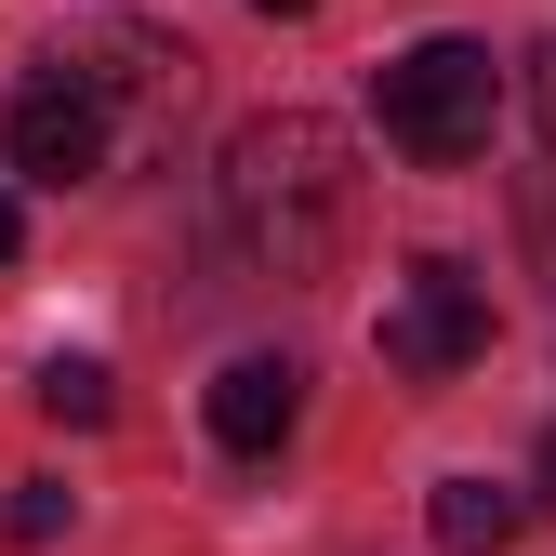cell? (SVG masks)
Masks as SVG:
<instances>
[{
  "label": "cell",
  "mask_w": 556,
  "mask_h": 556,
  "mask_svg": "<svg viewBox=\"0 0 556 556\" xmlns=\"http://www.w3.org/2000/svg\"><path fill=\"white\" fill-rule=\"evenodd\" d=\"M226 226L265 278H331L358 239V147L318 106H265L226 132Z\"/></svg>",
  "instance_id": "cell-1"
},
{
  "label": "cell",
  "mask_w": 556,
  "mask_h": 556,
  "mask_svg": "<svg viewBox=\"0 0 556 556\" xmlns=\"http://www.w3.org/2000/svg\"><path fill=\"white\" fill-rule=\"evenodd\" d=\"M371 119H384V147L397 160H425V173H464L477 147H491V119H504V66L491 40H410L384 80H371Z\"/></svg>",
  "instance_id": "cell-2"
},
{
  "label": "cell",
  "mask_w": 556,
  "mask_h": 556,
  "mask_svg": "<svg viewBox=\"0 0 556 556\" xmlns=\"http://www.w3.org/2000/svg\"><path fill=\"white\" fill-rule=\"evenodd\" d=\"M371 344H384L397 384H451V371L491 358V292H477L451 252H410L397 292H384V318H371Z\"/></svg>",
  "instance_id": "cell-3"
},
{
  "label": "cell",
  "mask_w": 556,
  "mask_h": 556,
  "mask_svg": "<svg viewBox=\"0 0 556 556\" xmlns=\"http://www.w3.org/2000/svg\"><path fill=\"white\" fill-rule=\"evenodd\" d=\"M0 160H14L27 186H93V173L119 160V106H106L93 80H66V66L40 53V80H14V93H0Z\"/></svg>",
  "instance_id": "cell-4"
},
{
  "label": "cell",
  "mask_w": 556,
  "mask_h": 556,
  "mask_svg": "<svg viewBox=\"0 0 556 556\" xmlns=\"http://www.w3.org/2000/svg\"><path fill=\"white\" fill-rule=\"evenodd\" d=\"M53 66H66V80H93L119 119H173V106H186V40L132 27V14H80V27L53 40Z\"/></svg>",
  "instance_id": "cell-5"
},
{
  "label": "cell",
  "mask_w": 556,
  "mask_h": 556,
  "mask_svg": "<svg viewBox=\"0 0 556 556\" xmlns=\"http://www.w3.org/2000/svg\"><path fill=\"white\" fill-rule=\"evenodd\" d=\"M199 425H213V451L265 464L278 438L305 425V358H278V344H252V358H226V371H213V397H199Z\"/></svg>",
  "instance_id": "cell-6"
},
{
  "label": "cell",
  "mask_w": 556,
  "mask_h": 556,
  "mask_svg": "<svg viewBox=\"0 0 556 556\" xmlns=\"http://www.w3.org/2000/svg\"><path fill=\"white\" fill-rule=\"evenodd\" d=\"M425 530H438V556H504V543L530 530V504L504 491V477H438V504H425Z\"/></svg>",
  "instance_id": "cell-7"
},
{
  "label": "cell",
  "mask_w": 556,
  "mask_h": 556,
  "mask_svg": "<svg viewBox=\"0 0 556 556\" xmlns=\"http://www.w3.org/2000/svg\"><path fill=\"white\" fill-rule=\"evenodd\" d=\"M53 425H106L119 410V384H106V358H40V384H27Z\"/></svg>",
  "instance_id": "cell-8"
},
{
  "label": "cell",
  "mask_w": 556,
  "mask_h": 556,
  "mask_svg": "<svg viewBox=\"0 0 556 556\" xmlns=\"http://www.w3.org/2000/svg\"><path fill=\"white\" fill-rule=\"evenodd\" d=\"M0 530H14V543H53V530H66V491H53V477H27V491H14V517H0Z\"/></svg>",
  "instance_id": "cell-9"
},
{
  "label": "cell",
  "mask_w": 556,
  "mask_h": 556,
  "mask_svg": "<svg viewBox=\"0 0 556 556\" xmlns=\"http://www.w3.org/2000/svg\"><path fill=\"white\" fill-rule=\"evenodd\" d=\"M530 119H543V199H556V40L530 53Z\"/></svg>",
  "instance_id": "cell-10"
},
{
  "label": "cell",
  "mask_w": 556,
  "mask_h": 556,
  "mask_svg": "<svg viewBox=\"0 0 556 556\" xmlns=\"http://www.w3.org/2000/svg\"><path fill=\"white\" fill-rule=\"evenodd\" d=\"M27 252V213H14V186H0V265H14Z\"/></svg>",
  "instance_id": "cell-11"
},
{
  "label": "cell",
  "mask_w": 556,
  "mask_h": 556,
  "mask_svg": "<svg viewBox=\"0 0 556 556\" xmlns=\"http://www.w3.org/2000/svg\"><path fill=\"white\" fill-rule=\"evenodd\" d=\"M252 14H305V0H252Z\"/></svg>",
  "instance_id": "cell-12"
}]
</instances>
